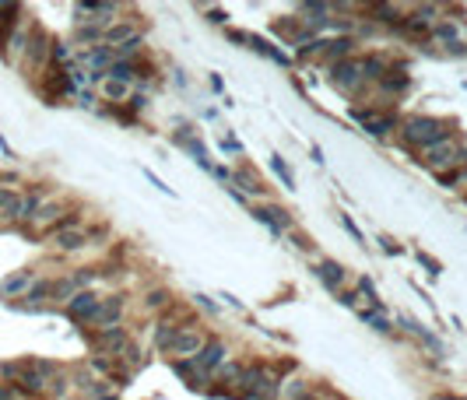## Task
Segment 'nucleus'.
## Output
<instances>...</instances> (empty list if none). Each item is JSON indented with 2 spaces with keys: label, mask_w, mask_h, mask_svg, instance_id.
Segmentation results:
<instances>
[{
  "label": "nucleus",
  "mask_w": 467,
  "mask_h": 400,
  "mask_svg": "<svg viewBox=\"0 0 467 400\" xmlns=\"http://www.w3.org/2000/svg\"><path fill=\"white\" fill-rule=\"evenodd\" d=\"M400 134H404L408 144H415V148H422V151H429L432 144H439L443 137H450L446 123L436 119V116H411V119H404Z\"/></svg>",
  "instance_id": "obj_1"
},
{
  "label": "nucleus",
  "mask_w": 467,
  "mask_h": 400,
  "mask_svg": "<svg viewBox=\"0 0 467 400\" xmlns=\"http://www.w3.org/2000/svg\"><path fill=\"white\" fill-rule=\"evenodd\" d=\"M422 162L439 176V172H450L454 165H461V141L450 134V137H443L439 144H432L429 151H422Z\"/></svg>",
  "instance_id": "obj_2"
},
{
  "label": "nucleus",
  "mask_w": 467,
  "mask_h": 400,
  "mask_svg": "<svg viewBox=\"0 0 467 400\" xmlns=\"http://www.w3.org/2000/svg\"><path fill=\"white\" fill-rule=\"evenodd\" d=\"M123 309H127V299L123 295H109V299L98 302V312H95V327L98 330H109V327H120V316H123Z\"/></svg>",
  "instance_id": "obj_3"
},
{
  "label": "nucleus",
  "mask_w": 467,
  "mask_h": 400,
  "mask_svg": "<svg viewBox=\"0 0 467 400\" xmlns=\"http://www.w3.org/2000/svg\"><path fill=\"white\" fill-rule=\"evenodd\" d=\"M243 376H246L250 397H271V394L278 390V387H275V372H267L264 365H253V369H246Z\"/></svg>",
  "instance_id": "obj_4"
},
{
  "label": "nucleus",
  "mask_w": 467,
  "mask_h": 400,
  "mask_svg": "<svg viewBox=\"0 0 467 400\" xmlns=\"http://www.w3.org/2000/svg\"><path fill=\"white\" fill-rule=\"evenodd\" d=\"M95 348H102L105 355H127V330L123 327H109L95 334Z\"/></svg>",
  "instance_id": "obj_5"
},
{
  "label": "nucleus",
  "mask_w": 467,
  "mask_h": 400,
  "mask_svg": "<svg viewBox=\"0 0 467 400\" xmlns=\"http://www.w3.org/2000/svg\"><path fill=\"white\" fill-rule=\"evenodd\" d=\"M98 302L102 299H95L92 292H78L74 299L67 302V316L71 319H81V323H92L95 312H98Z\"/></svg>",
  "instance_id": "obj_6"
},
{
  "label": "nucleus",
  "mask_w": 467,
  "mask_h": 400,
  "mask_svg": "<svg viewBox=\"0 0 467 400\" xmlns=\"http://www.w3.org/2000/svg\"><path fill=\"white\" fill-rule=\"evenodd\" d=\"M352 39H320V42H309L302 53H323V57H334V64L345 57L348 60V53H352Z\"/></svg>",
  "instance_id": "obj_7"
},
{
  "label": "nucleus",
  "mask_w": 467,
  "mask_h": 400,
  "mask_svg": "<svg viewBox=\"0 0 467 400\" xmlns=\"http://www.w3.org/2000/svg\"><path fill=\"white\" fill-rule=\"evenodd\" d=\"M200 348H204V337H200L197 330H180V337H176V344H173V351H169V355L193 362V358L200 355Z\"/></svg>",
  "instance_id": "obj_8"
},
{
  "label": "nucleus",
  "mask_w": 467,
  "mask_h": 400,
  "mask_svg": "<svg viewBox=\"0 0 467 400\" xmlns=\"http://www.w3.org/2000/svg\"><path fill=\"white\" fill-rule=\"evenodd\" d=\"M330 81L341 85V88H352L362 81V71H359V60H338L330 64Z\"/></svg>",
  "instance_id": "obj_9"
},
{
  "label": "nucleus",
  "mask_w": 467,
  "mask_h": 400,
  "mask_svg": "<svg viewBox=\"0 0 467 400\" xmlns=\"http://www.w3.org/2000/svg\"><path fill=\"white\" fill-rule=\"evenodd\" d=\"M225 355H229V351H225V344H221V341H204V348H200V355H197L193 362H197V369L214 372V369L225 362Z\"/></svg>",
  "instance_id": "obj_10"
},
{
  "label": "nucleus",
  "mask_w": 467,
  "mask_h": 400,
  "mask_svg": "<svg viewBox=\"0 0 467 400\" xmlns=\"http://www.w3.org/2000/svg\"><path fill=\"white\" fill-rule=\"evenodd\" d=\"M53 246H57L60 253H78V249H85V246H88V235H85L81 228H67V232H53Z\"/></svg>",
  "instance_id": "obj_11"
},
{
  "label": "nucleus",
  "mask_w": 467,
  "mask_h": 400,
  "mask_svg": "<svg viewBox=\"0 0 467 400\" xmlns=\"http://www.w3.org/2000/svg\"><path fill=\"white\" fill-rule=\"evenodd\" d=\"M102 39H105V46H123V42H130V39H141V32L134 28V21H120V25H113V28H105L102 32Z\"/></svg>",
  "instance_id": "obj_12"
},
{
  "label": "nucleus",
  "mask_w": 467,
  "mask_h": 400,
  "mask_svg": "<svg viewBox=\"0 0 467 400\" xmlns=\"http://www.w3.org/2000/svg\"><path fill=\"white\" fill-rule=\"evenodd\" d=\"M18 383H21V390H28V394H42L46 390V383H50V376H42L39 369H32L28 362L18 369Z\"/></svg>",
  "instance_id": "obj_13"
},
{
  "label": "nucleus",
  "mask_w": 467,
  "mask_h": 400,
  "mask_svg": "<svg viewBox=\"0 0 467 400\" xmlns=\"http://www.w3.org/2000/svg\"><path fill=\"white\" fill-rule=\"evenodd\" d=\"M32 288V271H18V274H11L4 285H0V299H14V295H21V292H28Z\"/></svg>",
  "instance_id": "obj_14"
},
{
  "label": "nucleus",
  "mask_w": 467,
  "mask_h": 400,
  "mask_svg": "<svg viewBox=\"0 0 467 400\" xmlns=\"http://www.w3.org/2000/svg\"><path fill=\"white\" fill-rule=\"evenodd\" d=\"M400 327H404L408 334H415V337H418V341H422V344H425L429 351H436V355H443V341H439L436 334H429V330H425V327H422L418 319H400Z\"/></svg>",
  "instance_id": "obj_15"
},
{
  "label": "nucleus",
  "mask_w": 467,
  "mask_h": 400,
  "mask_svg": "<svg viewBox=\"0 0 467 400\" xmlns=\"http://www.w3.org/2000/svg\"><path fill=\"white\" fill-rule=\"evenodd\" d=\"M316 274H320V281H323L327 288H334V292H338V288L345 285V278H348V274H345V267H341V264H334V260H323V264L316 267Z\"/></svg>",
  "instance_id": "obj_16"
},
{
  "label": "nucleus",
  "mask_w": 467,
  "mask_h": 400,
  "mask_svg": "<svg viewBox=\"0 0 467 400\" xmlns=\"http://www.w3.org/2000/svg\"><path fill=\"white\" fill-rule=\"evenodd\" d=\"M359 71H362V78H369V81H383V78H386V60H383L379 53H369V57L359 60Z\"/></svg>",
  "instance_id": "obj_17"
},
{
  "label": "nucleus",
  "mask_w": 467,
  "mask_h": 400,
  "mask_svg": "<svg viewBox=\"0 0 467 400\" xmlns=\"http://www.w3.org/2000/svg\"><path fill=\"white\" fill-rule=\"evenodd\" d=\"M102 95L109 102H127L130 99V85L127 81H116V78H102Z\"/></svg>",
  "instance_id": "obj_18"
},
{
  "label": "nucleus",
  "mask_w": 467,
  "mask_h": 400,
  "mask_svg": "<svg viewBox=\"0 0 467 400\" xmlns=\"http://www.w3.org/2000/svg\"><path fill=\"white\" fill-rule=\"evenodd\" d=\"M257 218H260V221H267L275 232H281V228H288V225H292V218H288L281 207H260V211H257Z\"/></svg>",
  "instance_id": "obj_19"
},
{
  "label": "nucleus",
  "mask_w": 467,
  "mask_h": 400,
  "mask_svg": "<svg viewBox=\"0 0 467 400\" xmlns=\"http://www.w3.org/2000/svg\"><path fill=\"white\" fill-rule=\"evenodd\" d=\"M74 295H78V285H74V278L53 281V295H50V299H57V302H71Z\"/></svg>",
  "instance_id": "obj_20"
},
{
  "label": "nucleus",
  "mask_w": 467,
  "mask_h": 400,
  "mask_svg": "<svg viewBox=\"0 0 467 400\" xmlns=\"http://www.w3.org/2000/svg\"><path fill=\"white\" fill-rule=\"evenodd\" d=\"M393 123H397V116H373V119L366 123V130H369L373 137H386Z\"/></svg>",
  "instance_id": "obj_21"
},
{
  "label": "nucleus",
  "mask_w": 467,
  "mask_h": 400,
  "mask_svg": "<svg viewBox=\"0 0 467 400\" xmlns=\"http://www.w3.org/2000/svg\"><path fill=\"white\" fill-rule=\"evenodd\" d=\"M50 295H53V281H35V285L25 292L28 302H42V299H50Z\"/></svg>",
  "instance_id": "obj_22"
},
{
  "label": "nucleus",
  "mask_w": 467,
  "mask_h": 400,
  "mask_svg": "<svg viewBox=\"0 0 467 400\" xmlns=\"http://www.w3.org/2000/svg\"><path fill=\"white\" fill-rule=\"evenodd\" d=\"M408 85H411V78H408V74H393V78H383V81H379V88H383V92H404Z\"/></svg>",
  "instance_id": "obj_23"
},
{
  "label": "nucleus",
  "mask_w": 467,
  "mask_h": 400,
  "mask_svg": "<svg viewBox=\"0 0 467 400\" xmlns=\"http://www.w3.org/2000/svg\"><path fill=\"white\" fill-rule=\"evenodd\" d=\"M113 57H116V53H113L109 46H102V49H92V53H88V60H92L95 67H113Z\"/></svg>",
  "instance_id": "obj_24"
},
{
  "label": "nucleus",
  "mask_w": 467,
  "mask_h": 400,
  "mask_svg": "<svg viewBox=\"0 0 467 400\" xmlns=\"http://www.w3.org/2000/svg\"><path fill=\"white\" fill-rule=\"evenodd\" d=\"M461 180H467L464 169H450V172H439V183H443V187H457Z\"/></svg>",
  "instance_id": "obj_25"
},
{
  "label": "nucleus",
  "mask_w": 467,
  "mask_h": 400,
  "mask_svg": "<svg viewBox=\"0 0 467 400\" xmlns=\"http://www.w3.org/2000/svg\"><path fill=\"white\" fill-rule=\"evenodd\" d=\"M436 39H446V42L454 46V42H457V28L446 25V21H439V25H436Z\"/></svg>",
  "instance_id": "obj_26"
},
{
  "label": "nucleus",
  "mask_w": 467,
  "mask_h": 400,
  "mask_svg": "<svg viewBox=\"0 0 467 400\" xmlns=\"http://www.w3.org/2000/svg\"><path fill=\"white\" fill-rule=\"evenodd\" d=\"M14 204H18V194H14V190H7V187H0V214H7Z\"/></svg>",
  "instance_id": "obj_27"
},
{
  "label": "nucleus",
  "mask_w": 467,
  "mask_h": 400,
  "mask_svg": "<svg viewBox=\"0 0 467 400\" xmlns=\"http://www.w3.org/2000/svg\"><path fill=\"white\" fill-rule=\"evenodd\" d=\"M306 394V383H302V376H295V380H288V387H284V397H302Z\"/></svg>",
  "instance_id": "obj_28"
},
{
  "label": "nucleus",
  "mask_w": 467,
  "mask_h": 400,
  "mask_svg": "<svg viewBox=\"0 0 467 400\" xmlns=\"http://www.w3.org/2000/svg\"><path fill=\"white\" fill-rule=\"evenodd\" d=\"M144 305H148V309H162V305H169V295H166V292H148Z\"/></svg>",
  "instance_id": "obj_29"
},
{
  "label": "nucleus",
  "mask_w": 467,
  "mask_h": 400,
  "mask_svg": "<svg viewBox=\"0 0 467 400\" xmlns=\"http://www.w3.org/2000/svg\"><path fill=\"white\" fill-rule=\"evenodd\" d=\"M50 394H53V397H64V394H67V376H53V380H50Z\"/></svg>",
  "instance_id": "obj_30"
},
{
  "label": "nucleus",
  "mask_w": 467,
  "mask_h": 400,
  "mask_svg": "<svg viewBox=\"0 0 467 400\" xmlns=\"http://www.w3.org/2000/svg\"><path fill=\"white\" fill-rule=\"evenodd\" d=\"M271 169L281 176V183H284V187H292V172H288V165H284L281 158H271Z\"/></svg>",
  "instance_id": "obj_31"
},
{
  "label": "nucleus",
  "mask_w": 467,
  "mask_h": 400,
  "mask_svg": "<svg viewBox=\"0 0 467 400\" xmlns=\"http://www.w3.org/2000/svg\"><path fill=\"white\" fill-rule=\"evenodd\" d=\"M28 46H32V60L42 64V57H46V39H32Z\"/></svg>",
  "instance_id": "obj_32"
},
{
  "label": "nucleus",
  "mask_w": 467,
  "mask_h": 400,
  "mask_svg": "<svg viewBox=\"0 0 467 400\" xmlns=\"http://www.w3.org/2000/svg\"><path fill=\"white\" fill-rule=\"evenodd\" d=\"M362 319H366V323H373V330H390L386 316H376V312H362Z\"/></svg>",
  "instance_id": "obj_33"
},
{
  "label": "nucleus",
  "mask_w": 467,
  "mask_h": 400,
  "mask_svg": "<svg viewBox=\"0 0 467 400\" xmlns=\"http://www.w3.org/2000/svg\"><path fill=\"white\" fill-rule=\"evenodd\" d=\"M78 39H81V42H92V39H102V25H95V28H81V32H78Z\"/></svg>",
  "instance_id": "obj_34"
},
{
  "label": "nucleus",
  "mask_w": 467,
  "mask_h": 400,
  "mask_svg": "<svg viewBox=\"0 0 467 400\" xmlns=\"http://www.w3.org/2000/svg\"><path fill=\"white\" fill-rule=\"evenodd\" d=\"M418 264H422V267H429V274H439V264H436L432 257H425V253H418Z\"/></svg>",
  "instance_id": "obj_35"
},
{
  "label": "nucleus",
  "mask_w": 467,
  "mask_h": 400,
  "mask_svg": "<svg viewBox=\"0 0 467 400\" xmlns=\"http://www.w3.org/2000/svg\"><path fill=\"white\" fill-rule=\"evenodd\" d=\"M0 400H21V390L18 387H0Z\"/></svg>",
  "instance_id": "obj_36"
},
{
  "label": "nucleus",
  "mask_w": 467,
  "mask_h": 400,
  "mask_svg": "<svg viewBox=\"0 0 467 400\" xmlns=\"http://www.w3.org/2000/svg\"><path fill=\"white\" fill-rule=\"evenodd\" d=\"M359 288L366 292V299H369V302H376V305H379V299H376V288H373V281H366V278H362V281H359Z\"/></svg>",
  "instance_id": "obj_37"
},
{
  "label": "nucleus",
  "mask_w": 467,
  "mask_h": 400,
  "mask_svg": "<svg viewBox=\"0 0 467 400\" xmlns=\"http://www.w3.org/2000/svg\"><path fill=\"white\" fill-rule=\"evenodd\" d=\"M11 49H14V53L25 49V32H14V35H11Z\"/></svg>",
  "instance_id": "obj_38"
},
{
  "label": "nucleus",
  "mask_w": 467,
  "mask_h": 400,
  "mask_svg": "<svg viewBox=\"0 0 467 400\" xmlns=\"http://www.w3.org/2000/svg\"><path fill=\"white\" fill-rule=\"evenodd\" d=\"M221 376H225V380H236V376H243V369H239V365H225Z\"/></svg>",
  "instance_id": "obj_39"
},
{
  "label": "nucleus",
  "mask_w": 467,
  "mask_h": 400,
  "mask_svg": "<svg viewBox=\"0 0 467 400\" xmlns=\"http://www.w3.org/2000/svg\"><path fill=\"white\" fill-rule=\"evenodd\" d=\"M295 400H323V394H313V390H306L302 397H295Z\"/></svg>",
  "instance_id": "obj_40"
},
{
  "label": "nucleus",
  "mask_w": 467,
  "mask_h": 400,
  "mask_svg": "<svg viewBox=\"0 0 467 400\" xmlns=\"http://www.w3.org/2000/svg\"><path fill=\"white\" fill-rule=\"evenodd\" d=\"M341 302H345V305H355V302H359V292H348Z\"/></svg>",
  "instance_id": "obj_41"
},
{
  "label": "nucleus",
  "mask_w": 467,
  "mask_h": 400,
  "mask_svg": "<svg viewBox=\"0 0 467 400\" xmlns=\"http://www.w3.org/2000/svg\"><path fill=\"white\" fill-rule=\"evenodd\" d=\"M0 376H4V369H0Z\"/></svg>",
  "instance_id": "obj_42"
}]
</instances>
